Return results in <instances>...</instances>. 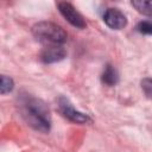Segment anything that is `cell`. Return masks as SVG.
I'll return each mask as SVG.
<instances>
[{"label": "cell", "mask_w": 152, "mask_h": 152, "mask_svg": "<svg viewBox=\"0 0 152 152\" xmlns=\"http://www.w3.org/2000/svg\"><path fill=\"white\" fill-rule=\"evenodd\" d=\"M132 6L141 14L152 17V0H135L132 1Z\"/></svg>", "instance_id": "ba28073f"}, {"label": "cell", "mask_w": 152, "mask_h": 152, "mask_svg": "<svg viewBox=\"0 0 152 152\" xmlns=\"http://www.w3.org/2000/svg\"><path fill=\"white\" fill-rule=\"evenodd\" d=\"M58 10L61 12V14L65 18V20L68 23H70L72 26L77 27V28H84L87 26L83 17L80 14V12L76 11V8L69 4V2H59L58 4Z\"/></svg>", "instance_id": "277c9868"}, {"label": "cell", "mask_w": 152, "mask_h": 152, "mask_svg": "<svg viewBox=\"0 0 152 152\" xmlns=\"http://www.w3.org/2000/svg\"><path fill=\"white\" fill-rule=\"evenodd\" d=\"M101 81L106 86H109V87L115 86L118 83V81H119V75H118L116 69L113 65L107 64L104 70H103V72H102V75H101Z\"/></svg>", "instance_id": "52a82bcc"}, {"label": "cell", "mask_w": 152, "mask_h": 152, "mask_svg": "<svg viewBox=\"0 0 152 152\" xmlns=\"http://www.w3.org/2000/svg\"><path fill=\"white\" fill-rule=\"evenodd\" d=\"M58 108H59V112L62 113V115L72 122L88 124L91 121V119L87 114H83V113L76 110L74 108V106L70 103V101L64 96H61L58 99Z\"/></svg>", "instance_id": "3957f363"}, {"label": "cell", "mask_w": 152, "mask_h": 152, "mask_svg": "<svg viewBox=\"0 0 152 152\" xmlns=\"http://www.w3.org/2000/svg\"><path fill=\"white\" fill-rule=\"evenodd\" d=\"M14 87V83H13V80L11 77H7L5 75L1 76V83H0V91L1 94H6V93H10Z\"/></svg>", "instance_id": "9c48e42d"}, {"label": "cell", "mask_w": 152, "mask_h": 152, "mask_svg": "<svg viewBox=\"0 0 152 152\" xmlns=\"http://www.w3.org/2000/svg\"><path fill=\"white\" fill-rule=\"evenodd\" d=\"M65 56L66 51L62 45H46L40 53V59L44 63L50 64L64 59Z\"/></svg>", "instance_id": "8992f818"}, {"label": "cell", "mask_w": 152, "mask_h": 152, "mask_svg": "<svg viewBox=\"0 0 152 152\" xmlns=\"http://www.w3.org/2000/svg\"><path fill=\"white\" fill-rule=\"evenodd\" d=\"M103 21L113 30H121L127 25L126 15L118 8H108L103 14Z\"/></svg>", "instance_id": "5b68a950"}, {"label": "cell", "mask_w": 152, "mask_h": 152, "mask_svg": "<svg viewBox=\"0 0 152 152\" xmlns=\"http://www.w3.org/2000/svg\"><path fill=\"white\" fill-rule=\"evenodd\" d=\"M32 34L38 42L46 45H62L68 38L66 32L59 25L51 21L34 24L32 27Z\"/></svg>", "instance_id": "7a4b0ae2"}, {"label": "cell", "mask_w": 152, "mask_h": 152, "mask_svg": "<svg viewBox=\"0 0 152 152\" xmlns=\"http://www.w3.org/2000/svg\"><path fill=\"white\" fill-rule=\"evenodd\" d=\"M21 114L25 121L34 129L46 133L51 126L50 109L44 101L32 96H25L20 101Z\"/></svg>", "instance_id": "6da1fadb"}, {"label": "cell", "mask_w": 152, "mask_h": 152, "mask_svg": "<svg viewBox=\"0 0 152 152\" xmlns=\"http://www.w3.org/2000/svg\"><path fill=\"white\" fill-rule=\"evenodd\" d=\"M141 89L146 97L152 100V78H144L141 81Z\"/></svg>", "instance_id": "8fae6325"}, {"label": "cell", "mask_w": 152, "mask_h": 152, "mask_svg": "<svg viewBox=\"0 0 152 152\" xmlns=\"http://www.w3.org/2000/svg\"><path fill=\"white\" fill-rule=\"evenodd\" d=\"M137 30L144 34H152V20L140 21L137 26Z\"/></svg>", "instance_id": "30bf717a"}]
</instances>
